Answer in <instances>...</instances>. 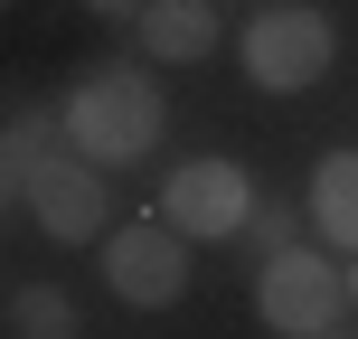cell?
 Listing matches in <instances>:
<instances>
[{
    "label": "cell",
    "instance_id": "obj_1",
    "mask_svg": "<svg viewBox=\"0 0 358 339\" xmlns=\"http://www.w3.org/2000/svg\"><path fill=\"white\" fill-rule=\"evenodd\" d=\"M66 151H85L94 170H132L161 151V123H170V94L151 66H132V57H113V66H85L66 85Z\"/></svg>",
    "mask_w": 358,
    "mask_h": 339
},
{
    "label": "cell",
    "instance_id": "obj_2",
    "mask_svg": "<svg viewBox=\"0 0 358 339\" xmlns=\"http://www.w3.org/2000/svg\"><path fill=\"white\" fill-rule=\"evenodd\" d=\"M236 57H245V75L264 94H311L330 75V57H340V29H330V10H311V0H283V10L245 19Z\"/></svg>",
    "mask_w": 358,
    "mask_h": 339
},
{
    "label": "cell",
    "instance_id": "obj_3",
    "mask_svg": "<svg viewBox=\"0 0 358 339\" xmlns=\"http://www.w3.org/2000/svg\"><path fill=\"white\" fill-rule=\"evenodd\" d=\"M340 311H349V273L321 264L311 245L255 264V321L273 339H321V330H340Z\"/></svg>",
    "mask_w": 358,
    "mask_h": 339
},
{
    "label": "cell",
    "instance_id": "obj_4",
    "mask_svg": "<svg viewBox=\"0 0 358 339\" xmlns=\"http://www.w3.org/2000/svg\"><path fill=\"white\" fill-rule=\"evenodd\" d=\"M264 208L255 198V179H245V161H227V151H208V161H179L170 179H161V217L189 245H227V236H245V217Z\"/></svg>",
    "mask_w": 358,
    "mask_h": 339
},
{
    "label": "cell",
    "instance_id": "obj_5",
    "mask_svg": "<svg viewBox=\"0 0 358 339\" xmlns=\"http://www.w3.org/2000/svg\"><path fill=\"white\" fill-rule=\"evenodd\" d=\"M104 283L123 311H170L189 292V236L170 217H132V226L104 236Z\"/></svg>",
    "mask_w": 358,
    "mask_h": 339
},
{
    "label": "cell",
    "instance_id": "obj_6",
    "mask_svg": "<svg viewBox=\"0 0 358 339\" xmlns=\"http://www.w3.org/2000/svg\"><path fill=\"white\" fill-rule=\"evenodd\" d=\"M19 208H29V226L57 236V245H104V236H113L104 226V208H113V198H104V170H94L85 151H57V161L19 189Z\"/></svg>",
    "mask_w": 358,
    "mask_h": 339
},
{
    "label": "cell",
    "instance_id": "obj_7",
    "mask_svg": "<svg viewBox=\"0 0 358 339\" xmlns=\"http://www.w3.org/2000/svg\"><path fill=\"white\" fill-rule=\"evenodd\" d=\"M132 29H142L151 66H198V57H217V0H151Z\"/></svg>",
    "mask_w": 358,
    "mask_h": 339
},
{
    "label": "cell",
    "instance_id": "obj_8",
    "mask_svg": "<svg viewBox=\"0 0 358 339\" xmlns=\"http://www.w3.org/2000/svg\"><path fill=\"white\" fill-rule=\"evenodd\" d=\"M311 226L330 236L340 254H358V151H321V170H311Z\"/></svg>",
    "mask_w": 358,
    "mask_h": 339
},
{
    "label": "cell",
    "instance_id": "obj_9",
    "mask_svg": "<svg viewBox=\"0 0 358 339\" xmlns=\"http://www.w3.org/2000/svg\"><path fill=\"white\" fill-rule=\"evenodd\" d=\"M57 151H66V113H48V104H10V142H0V161H10V198L29 189Z\"/></svg>",
    "mask_w": 358,
    "mask_h": 339
},
{
    "label": "cell",
    "instance_id": "obj_10",
    "mask_svg": "<svg viewBox=\"0 0 358 339\" xmlns=\"http://www.w3.org/2000/svg\"><path fill=\"white\" fill-rule=\"evenodd\" d=\"M10 339H76V302L57 283H19L10 292Z\"/></svg>",
    "mask_w": 358,
    "mask_h": 339
},
{
    "label": "cell",
    "instance_id": "obj_11",
    "mask_svg": "<svg viewBox=\"0 0 358 339\" xmlns=\"http://www.w3.org/2000/svg\"><path fill=\"white\" fill-rule=\"evenodd\" d=\"M236 245H245L255 264H273V254H292V245H302V217H292V208H255Z\"/></svg>",
    "mask_w": 358,
    "mask_h": 339
},
{
    "label": "cell",
    "instance_id": "obj_12",
    "mask_svg": "<svg viewBox=\"0 0 358 339\" xmlns=\"http://www.w3.org/2000/svg\"><path fill=\"white\" fill-rule=\"evenodd\" d=\"M85 10H94V19H142L151 0H85Z\"/></svg>",
    "mask_w": 358,
    "mask_h": 339
},
{
    "label": "cell",
    "instance_id": "obj_13",
    "mask_svg": "<svg viewBox=\"0 0 358 339\" xmlns=\"http://www.w3.org/2000/svg\"><path fill=\"white\" fill-rule=\"evenodd\" d=\"M340 273H349V311H358V254H349V264H340Z\"/></svg>",
    "mask_w": 358,
    "mask_h": 339
},
{
    "label": "cell",
    "instance_id": "obj_14",
    "mask_svg": "<svg viewBox=\"0 0 358 339\" xmlns=\"http://www.w3.org/2000/svg\"><path fill=\"white\" fill-rule=\"evenodd\" d=\"M321 339H349V330H321Z\"/></svg>",
    "mask_w": 358,
    "mask_h": 339
}]
</instances>
